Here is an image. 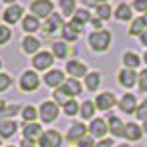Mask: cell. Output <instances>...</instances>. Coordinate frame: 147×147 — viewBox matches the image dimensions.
Wrapping results in <instances>:
<instances>
[{"label":"cell","instance_id":"32","mask_svg":"<svg viewBox=\"0 0 147 147\" xmlns=\"http://www.w3.org/2000/svg\"><path fill=\"white\" fill-rule=\"evenodd\" d=\"M143 30H147V26H145L143 18H135V20L131 22V26H129L127 34H129V36H141V32H143Z\"/></svg>","mask_w":147,"mask_h":147},{"label":"cell","instance_id":"51","mask_svg":"<svg viewBox=\"0 0 147 147\" xmlns=\"http://www.w3.org/2000/svg\"><path fill=\"white\" fill-rule=\"evenodd\" d=\"M4 2H6V4H14V2H16V0H4Z\"/></svg>","mask_w":147,"mask_h":147},{"label":"cell","instance_id":"14","mask_svg":"<svg viewBox=\"0 0 147 147\" xmlns=\"http://www.w3.org/2000/svg\"><path fill=\"white\" fill-rule=\"evenodd\" d=\"M63 26H65V22H63V14H55V12H53V14L47 18L42 30H45L47 34H53V32H57V30H63Z\"/></svg>","mask_w":147,"mask_h":147},{"label":"cell","instance_id":"38","mask_svg":"<svg viewBox=\"0 0 147 147\" xmlns=\"http://www.w3.org/2000/svg\"><path fill=\"white\" fill-rule=\"evenodd\" d=\"M10 85H12V77L8 73H0V93L10 89Z\"/></svg>","mask_w":147,"mask_h":147},{"label":"cell","instance_id":"3","mask_svg":"<svg viewBox=\"0 0 147 147\" xmlns=\"http://www.w3.org/2000/svg\"><path fill=\"white\" fill-rule=\"evenodd\" d=\"M30 14L36 16L38 20L49 18L53 14V2L51 0H34V2H30Z\"/></svg>","mask_w":147,"mask_h":147},{"label":"cell","instance_id":"21","mask_svg":"<svg viewBox=\"0 0 147 147\" xmlns=\"http://www.w3.org/2000/svg\"><path fill=\"white\" fill-rule=\"evenodd\" d=\"M16 129H18V125H16V121H12V119L0 121V137H2V139L12 137V135L16 133Z\"/></svg>","mask_w":147,"mask_h":147},{"label":"cell","instance_id":"18","mask_svg":"<svg viewBox=\"0 0 147 147\" xmlns=\"http://www.w3.org/2000/svg\"><path fill=\"white\" fill-rule=\"evenodd\" d=\"M22 51L26 53V55H36L38 51H40V40L36 38V36H32V34H26L24 38H22Z\"/></svg>","mask_w":147,"mask_h":147},{"label":"cell","instance_id":"46","mask_svg":"<svg viewBox=\"0 0 147 147\" xmlns=\"http://www.w3.org/2000/svg\"><path fill=\"white\" fill-rule=\"evenodd\" d=\"M20 147H34V141H28V139H22V141H20Z\"/></svg>","mask_w":147,"mask_h":147},{"label":"cell","instance_id":"53","mask_svg":"<svg viewBox=\"0 0 147 147\" xmlns=\"http://www.w3.org/2000/svg\"><path fill=\"white\" fill-rule=\"evenodd\" d=\"M0 147H2V137H0Z\"/></svg>","mask_w":147,"mask_h":147},{"label":"cell","instance_id":"20","mask_svg":"<svg viewBox=\"0 0 147 147\" xmlns=\"http://www.w3.org/2000/svg\"><path fill=\"white\" fill-rule=\"evenodd\" d=\"M107 125H109V131L113 133V137H125V125H123V121L119 119V117H109V121H107Z\"/></svg>","mask_w":147,"mask_h":147},{"label":"cell","instance_id":"4","mask_svg":"<svg viewBox=\"0 0 147 147\" xmlns=\"http://www.w3.org/2000/svg\"><path fill=\"white\" fill-rule=\"evenodd\" d=\"M53 63H55V55L49 53V51H38L32 57V67L36 71H51Z\"/></svg>","mask_w":147,"mask_h":147},{"label":"cell","instance_id":"11","mask_svg":"<svg viewBox=\"0 0 147 147\" xmlns=\"http://www.w3.org/2000/svg\"><path fill=\"white\" fill-rule=\"evenodd\" d=\"M117 103V99H115V95L111 93V91H105V93H99L97 95V99H95V107L97 109H101V111H109V109H113V105Z\"/></svg>","mask_w":147,"mask_h":147},{"label":"cell","instance_id":"9","mask_svg":"<svg viewBox=\"0 0 147 147\" xmlns=\"http://www.w3.org/2000/svg\"><path fill=\"white\" fill-rule=\"evenodd\" d=\"M67 73H69L73 79H85V77L89 75V69H87V65H85V63H81V61L73 59V61H69V63H67Z\"/></svg>","mask_w":147,"mask_h":147},{"label":"cell","instance_id":"41","mask_svg":"<svg viewBox=\"0 0 147 147\" xmlns=\"http://www.w3.org/2000/svg\"><path fill=\"white\" fill-rule=\"evenodd\" d=\"M131 8L137 10V12H141V14H145L147 12V0H133Z\"/></svg>","mask_w":147,"mask_h":147},{"label":"cell","instance_id":"27","mask_svg":"<svg viewBox=\"0 0 147 147\" xmlns=\"http://www.w3.org/2000/svg\"><path fill=\"white\" fill-rule=\"evenodd\" d=\"M59 8L63 16L73 18V14L77 12V0H59Z\"/></svg>","mask_w":147,"mask_h":147},{"label":"cell","instance_id":"35","mask_svg":"<svg viewBox=\"0 0 147 147\" xmlns=\"http://www.w3.org/2000/svg\"><path fill=\"white\" fill-rule=\"evenodd\" d=\"M63 111H65V115L67 117H75V115H79V111H81V105L75 101V99H71L65 107H63Z\"/></svg>","mask_w":147,"mask_h":147},{"label":"cell","instance_id":"15","mask_svg":"<svg viewBox=\"0 0 147 147\" xmlns=\"http://www.w3.org/2000/svg\"><path fill=\"white\" fill-rule=\"evenodd\" d=\"M137 97L133 95V93H125L123 97H121V101H119V109L123 111V113H127V115H131V113H135L137 111Z\"/></svg>","mask_w":147,"mask_h":147},{"label":"cell","instance_id":"7","mask_svg":"<svg viewBox=\"0 0 147 147\" xmlns=\"http://www.w3.org/2000/svg\"><path fill=\"white\" fill-rule=\"evenodd\" d=\"M61 143H63V135L59 131H55V129L45 131L40 135V139H38V145L40 147H61Z\"/></svg>","mask_w":147,"mask_h":147},{"label":"cell","instance_id":"55","mask_svg":"<svg viewBox=\"0 0 147 147\" xmlns=\"http://www.w3.org/2000/svg\"><path fill=\"white\" fill-rule=\"evenodd\" d=\"M10 147H12V145H10Z\"/></svg>","mask_w":147,"mask_h":147},{"label":"cell","instance_id":"44","mask_svg":"<svg viewBox=\"0 0 147 147\" xmlns=\"http://www.w3.org/2000/svg\"><path fill=\"white\" fill-rule=\"evenodd\" d=\"M83 4H85L87 8H97V6L101 4V0H83Z\"/></svg>","mask_w":147,"mask_h":147},{"label":"cell","instance_id":"17","mask_svg":"<svg viewBox=\"0 0 147 147\" xmlns=\"http://www.w3.org/2000/svg\"><path fill=\"white\" fill-rule=\"evenodd\" d=\"M107 131H109V125H107V121H103V119H93L91 125H89V135H93V137H97V139L105 137Z\"/></svg>","mask_w":147,"mask_h":147},{"label":"cell","instance_id":"8","mask_svg":"<svg viewBox=\"0 0 147 147\" xmlns=\"http://www.w3.org/2000/svg\"><path fill=\"white\" fill-rule=\"evenodd\" d=\"M24 8L20 6V4H10L6 10H4V14H2V18H4V22L6 24H16L18 20H22L24 16Z\"/></svg>","mask_w":147,"mask_h":147},{"label":"cell","instance_id":"28","mask_svg":"<svg viewBox=\"0 0 147 147\" xmlns=\"http://www.w3.org/2000/svg\"><path fill=\"white\" fill-rule=\"evenodd\" d=\"M63 87H65V91H67L71 97H77V95H81V93H83L81 81H79V79H73V77H71V79H67Z\"/></svg>","mask_w":147,"mask_h":147},{"label":"cell","instance_id":"34","mask_svg":"<svg viewBox=\"0 0 147 147\" xmlns=\"http://www.w3.org/2000/svg\"><path fill=\"white\" fill-rule=\"evenodd\" d=\"M36 117H38V109H36V107H32V105L22 107V119H24L26 123H34Z\"/></svg>","mask_w":147,"mask_h":147},{"label":"cell","instance_id":"45","mask_svg":"<svg viewBox=\"0 0 147 147\" xmlns=\"http://www.w3.org/2000/svg\"><path fill=\"white\" fill-rule=\"evenodd\" d=\"M95 147H113V141H111V139H101Z\"/></svg>","mask_w":147,"mask_h":147},{"label":"cell","instance_id":"26","mask_svg":"<svg viewBox=\"0 0 147 147\" xmlns=\"http://www.w3.org/2000/svg\"><path fill=\"white\" fill-rule=\"evenodd\" d=\"M143 135V127H139L137 123H127L125 125V137L129 141H139Z\"/></svg>","mask_w":147,"mask_h":147},{"label":"cell","instance_id":"19","mask_svg":"<svg viewBox=\"0 0 147 147\" xmlns=\"http://www.w3.org/2000/svg\"><path fill=\"white\" fill-rule=\"evenodd\" d=\"M22 30H24L26 34H32V32H36V30H40V20H38L36 16H32V14H26V16L22 18Z\"/></svg>","mask_w":147,"mask_h":147},{"label":"cell","instance_id":"5","mask_svg":"<svg viewBox=\"0 0 147 147\" xmlns=\"http://www.w3.org/2000/svg\"><path fill=\"white\" fill-rule=\"evenodd\" d=\"M38 117L45 123H53L59 117V105L55 101H42V105L38 107Z\"/></svg>","mask_w":147,"mask_h":147},{"label":"cell","instance_id":"54","mask_svg":"<svg viewBox=\"0 0 147 147\" xmlns=\"http://www.w3.org/2000/svg\"><path fill=\"white\" fill-rule=\"evenodd\" d=\"M0 69H2V61H0Z\"/></svg>","mask_w":147,"mask_h":147},{"label":"cell","instance_id":"6","mask_svg":"<svg viewBox=\"0 0 147 147\" xmlns=\"http://www.w3.org/2000/svg\"><path fill=\"white\" fill-rule=\"evenodd\" d=\"M42 81H45V85L47 87H53V89H59V87H63L65 85V73L61 71V69H51V71H47V75L42 77Z\"/></svg>","mask_w":147,"mask_h":147},{"label":"cell","instance_id":"47","mask_svg":"<svg viewBox=\"0 0 147 147\" xmlns=\"http://www.w3.org/2000/svg\"><path fill=\"white\" fill-rule=\"evenodd\" d=\"M139 40H141V45H143V47H147V30H143V32H141Z\"/></svg>","mask_w":147,"mask_h":147},{"label":"cell","instance_id":"50","mask_svg":"<svg viewBox=\"0 0 147 147\" xmlns=\"http://www.w3.org/2000/svg\"><path fill=\"white\" fill-rule=\"evenodd\" d=\"M143 63L147 65V51H145V55H143Z\"/></svg>","mask_w":147,"mask_h":147},{"label":"cell","instance_id":"22","mask_svg":"<svg viewBox=\"0 0 147 147\" xmlns=\"http://www.w3.org/2000/svg\"><path fill=\"white\" fill-rule=\"evenodd\" d=\"M113 16L117 18V20H121V22H127V20H131L133 18V8L129 6V4H119L117 8H115V12H113Z\"/></svg>","mask_w":147,"mask_h":147},{"label":"cell","instance_id":"23","mask_svg":"<svg viewBox=\"0 0 147 147\" xmlns=\"http://www.w3.org/2000/svg\"><path fill=\"white\" fill-rule=\"evenodd\" d=\"M61 34H63V40H65V42H75V40H79V36H81V30L69 22V24L63 26Z\"/></svg>","mask_w":147,"mask_h":147},{"label":"cell","instance_id":"39","mask_svg":"<svg viewBox=\"0 0 147 147\" xmlns=\"http://www.w3.org/2000/svg\"><path fill=\"white\" fill-rule=\"evenodd\" d=\"M135 115H137V119H141V121H147V99H145V101H141V103L137 105V111H135Z\"/></svg>","mask_w":147,"mask_h":147},{"label":"cell","instance_id":"43","mask_svg":"<svg viewBox=\"0 0 147 147\" xmlns=\"http://www.w3.org/2000/svg\"><path fill=\"white\" fill-rule=\"evenodd\" d=\"M91 24H93V28H95V30H103V20H101V18H97L95 14H93V18H91Z\"/></svg>","mask_w":147,"mask_h":147},{"label":"cell","instance_id":"16","mask_svg":"<svg viewBox=\"0 0 147 147\" xmlns=\"http://www.w3.org/2000/svg\"><path fill=\"white\" fill-rule=\"evenodd\" d=\"M45 131H42V127L34 121V123H24L22 125V135H24V139H28V141H36V139H40V135H42Z\"/></svg>","mask_w":147,"mask_h":147},{"label":"cell","instance_id":"25","mask_svg":"<svg viewBox=\"0 0 147 147\" xmlns=\"http://www.w3.org/2000/svg\"><path fill=\"white\" fill-rule=\"evenodd\" d=\"M51 53L55 55V59H65V57H69V47H67V42L65 40H55L53 45H51Z\"/></svg>","mask_w":147,"mask_h":147},{"label":"cell","instance_id":"30","mask_svg":"<svg viewBox=\"0 0 147 147\" xmlns=\"http://www.w3.org/2000/svg\"><path fill=\"white\" fill-rule=\"evenodd\" d=\"M95 16H97V18H101L103 22H105V20H109V18L113 16V10H111V6H109V2H101V4L95 8Z\"/></svg>","mask_w":147,"mask_h":147},{"label":"cell","instance_id":"24","mask_svg":"<svg viewBox=\"0 0 147 147\" xmlns=\"http://www.w3.org/2000/svg\"><path fill=\"white\" fill-rule=\"evenodd\" d=\"M141 63H143V59H141L137 53H133V51L123 53V65H125V69H133V71H135Z\"/></svg>","mask_w":147,"mask_h":147},{"label":"cell","instance_id":"40","mask_svg":"<svg viewBox=\"0 0 147 147\" xmlns=\"http://www.w3.org/2000/svg\"><path fill=\"white\" fill-rule=\"evenodd\" d=\"M137 85H139V91H141V93H147V69H143V71L139 73Z\"/></svg>","mask_w":147,"mask_h":147},{"label":"cell","instance_id":"31","mask_svg":"<svg viewBox=\"0 0 147 147\" xmlns=\"http://www.w3.org/2000/svg\"><path fill=\"white\" fill-rule=\"evenodd\" d=\"M95 101H85L83 105H81V111H79V115H81V119H95L93 115H95Z\"/></svg>","mask_w":147,"mask_h":147},{"label":"cell","instance_id":"37","mask_svg":"<svg viewBox=\"0 0 147 147\" xmlns=\"http://www.w3.org/2000/svg\"><path fill=\"white\" fill-rule=\"evenodd\" d=\"M10 38H12V30H10L6 24H0V47L6 45Z\"/></svg>","mask_w":147,"mask_h":147},{"label":"cell","instance_id":"48","mask_svg":"<svg viewBox=\"0 0 147 147\" xmlns=\"http://www.w3.org/2000/svg\"><path fill=\"white\" fill-rule=\"evenodd\" d=\"M141 18H143V22H145V26H147V12H145V14H143Z\"/></svg>","mask_w":147,"mask_h":147},{"label":"cell","instance_id":"13","mask_svg":"<svg viewBox=\"0 0 147 147\" xmlns=\"http://www.w3.org/2000/svg\"><path fill=\"white\" fill-rule=\"evenodd\" d=\"M91 18H93V14H91L87 8H77V12H75L73 18H71V24L77 26V28L83 32V26H85L87 22H91Z\"/></svg>","mask_w":147,"mask_h":147},{"label":"cell","instance_id":"10","mask_svg":"<svg viewBox=\"0 0 147 147\" xmlns=\"http://www.w3.org/2000/svg\"><path fill=\"white\" fill-rule=\"evenodd\" d=\"M117 79H119V85H121V87L131 89V87H135V85H137L139 75H137L133 69H121V71H119V75H117Z\"/></svg>","mask_w":147,"mask_h":147},{"label":"cell","instance_id":"1","mask_svg":"<svg viewBox=\"0 0 147 147\" xmlns=\"http://www.w3.org/2000/svg\"><path fill=\"white\" fill-rule=\"evenodd\" d=\"M111 40H113V34H111V30H107V28H103V30H93V32L89 34V47H91L95 53H105V51H109Z\"/></svg>","mask_w":147,"mask_h":147},{"label":"cell","instance_id":"2","mask_svg":"<svg viewBox=\"0 0 147 147\" xmlns=\"http://www.w3.org/2000/svg\"><path fill=\"white\" fill-rule=\"evenodd\" d=\"M18 85H20V89H22L24 93H32V91H36V89L40 87V77H38L32 69H30V71H24V73L20 75Z\"/></svg>","mask_w":147,"mask_h":147},{"label":"cell","instance_id":"36","mask_svg":"<svg viewBox=\"0 0 147 147\" xmlns=\"http://www.w3.org/2000/svg\"><path fill=\"white\" fill-rule=\"evenodd\" d=\"M18 111H20V107H18V105H6V109L0 113V121H6L8 117H14Z\"/></svg>","mask_w":147,"mask_h":147},{"label":"cell","instance_id":"29","mask_svg":"<svg viewBox=\"0 0 147 147\" xmlns=\"http://www.w3.org/2000/svg\"><path fill=\"white\" fill-rule=\"evenodd\" d=\"M85 87H87L89 91H97V89L101 87V73H97V71L89 73V75L85 77Z\"/></svg>","mask_w":147,"mask_h":147},{"label":"cell","instance_id":"12","mask_svg":"<svg viewBox=\"0 0 147 147\" xmlns=\"http://www.w3.org/2000/svg\"><path fill=\"white\" fill-rule=\"evenodd\" d=\"M87 127L83 125V123H73L71 127H69V131H67V141L69 143H79L85 135H87Z\"/></svg>","mask_w":147,"mask_h":147},{"label":"cell","instance_id":"49","mask_svg":"<svg viewBox=\"0 0 147 147\" xmlns=\"http://www.w3.org/2000/svg\"><path fill=\"white\" fill-rule=\"evenodd\" d=\"M143 133H147V121H143Z\"/></svg>","mask_w":147,"mask_h":147},{"label":"cell","instance_id":"52","mask_svg":"<svg viewBox=\"0 0 147 147\" xmlns=\"http://www.w3.org/2000/svg\"><path fill=\"white\" fill-rule=\"evenodd\" d=\"M117 147H129V145H127V143H121V145H117Z\"/></svg>","mask_w":147,"mask_h":147},{"label":"cell","instance_id":"42","mask_svg":"<svg viewBox=\"0 0 147 147\" xmlns=\"http://www.w3.org/2000/svg\"><path fill=\"white\" fill-rule=\"evenodd\" d=\"M77 145H79V147H95V137H93V135H85Z\"/></svg>","mask_w":147,"mask_h":147},{"label":"cell","instance_id":"33","mask_svg":"<svg viewBox=\"0 0 147 147\" xmlns=\"http://www.w3.org/2000/svg\"><path fill=\"white\" fill-rule=\"evenodd\" d=\"M53 97H55V103H57V105H63V107H65V105H67V103L73 99V97H71V95L65 91V87L55 89V95H53Z\"/></svg>","mask_w":147,"mask_h":147}]
</instances>
